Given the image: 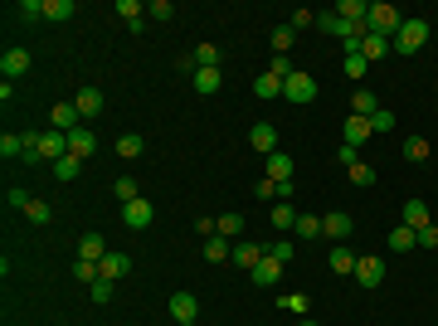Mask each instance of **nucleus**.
I'll use <instances>...</instances> for the list:
<instances>
[{
  "label": "nucleus",
  "instance_id": "nucleus-13",
  "mask_svg": "<svg viewBox=\"0 0 438 326\" xmlns=\"http://www.w3.org/2000/svg\"><path fill=\"white\" fill-rule=\"evenodd\" d=\"M341 132H346V146H360L365 136H375V127H370V117H355V112L346 117V127H341Z\"/></svg>",
  "mask_w": 438,
  "mask_h": 326
},
{
  "label": "nucleus",
  "instance_id": "nucleus-35",
  "mask_svg": "<svg viewBox=\"0 0 438 326\" xmlns=\"http://www.w3.org/2000/svg\"><path fill=\"white\" fill-rule=\"evenodd\" d=\"M341 69H346V78H355V83H360V78L370 73V59H365V54H346V64H341Z\"/></svg>",
  "mask_w": 438,
  "mask_h": 326
},
{
  "label": "nucleus",
  "instance_id": "nucleus-41",
  "mask_svg": "<svg viewBox=\"0 0 438 326\" xmlns=\"http://www.w3.org/2000/svg\"><path fill=\"white\" fill-rule=\"evenodd\" d=\"M0 156H5V161H10V156H24V136L5 132V136H0Z\"/></svg>",
  "mask_w": 438,
  "mask_h": 326
},
{
  "label": "nucleus",
  "instance_id": "nucleus-28",
  "mask_svg": "<svg viewBox=\"0 0 438 326\" xmlns=\"http://www.w3.org/2000/svg\"><path fill=\"white\" fill-rule=\"evenodd\" d=\"M78 5L73 0H44V20H73Z\"/></svg>",
  "mask_w": 438,
  "mask_h": 326
},
{
  "label": "nucleus",
  "instance_id": "nucleus-4",
  "mask_svg": "<svg viewBox=\"0 0 438 326\" xmlns=\"http://www.w3.org/2000/svg\"><path fill=\"white\" fill-rule=\"evenodd\" d=\"M360 288H380L385 283V258H375V253H365V258H355V273H351Z\"/></svg>",
  "mask_w": 438,
  "mask_h": 326
},
{
  "label": "nucleus",
  "instance_id": "nucleus-43",
  "mask_svg": "<svg viewBox=\"0 0 438 326\" xmlns=\"http://www.w3.org/2000/svg\"><path fill=\"white\" fill-rule=\"evenodd\" d=\"M219 59H224V54H219L215 44H200V49H195V64H200V69H219Z\"/></svg>",
  "mask_w": 438,
  "mask_h": 326
},
{
  "label": "nucleus",
  "instance_id": "nucleus-50",
  "mask_svg": "<svg viewBox=\"0 0 438 326\" xmlns=\"http://www.w3.org/2000/svg\"><path fill=\"white\" fill-rule=\"evenodd\" d=\"M253 195H258V200H273V205H278V180H268V176H263V180L253 185Z\"/></svg>",
  "mask_w": 438,
  "mask_h": 326
},
{
  "label": "nucleus",
  "instance_id": "nucleus-36",
  "mask_svg": "<svg viewBox=\"0 0 438 326\" xmlns=\"http://www.w3.org/2000/svg\"><path fill=\"white\" fill-rule=\"evenodd\" d=\"M253 93H258V98H283V83H278L273 73H258V78H253Z\"/></svg>",
  "mask_w": 438,
  "mask_h": 326
},
{
  "label": "nucleus",
  "instance_id": "nucleus-24",
  "mask_svg": "<svg viewBox=\"0 0 438 326\" xmlns=\"http://www.w3.org/2000/svg\"><path fill=\"white\" fill-rule=\"evenodd\" d=\"M404 224H409V229H424V224H434L429 205H424V200H409V205H404Z\"/></svg>",
  "mask_w": 438,
  "mask_h": 326
},
{
  "label": "nucleus",
  "instance_id": "nucleus-23",
  "mask_svg": "<svg viewBox=\"0 0 438 326\" xmlns=\"http://www.w3.org/2000/svg\"><path fill=\"white\" fill-rule=\"evenodd\" d=\"M219 88H224L219 69H195V93H219Z\"/></svg>",
  "mask_w": 438,
  "mask_h": 326
},
{
  "label": "nucleus",
  "instance_id": "nucleus-6",
  "mask_svg": "<svg viewBox=\"0 0 438 326\" xmlns=\"http://www.w3.org/2000/svg\"><path fill=\"white\" fill-rule=\"evenodd\" d=\"M29 64H34V59H29L24 49H5V54H0V73H5V83L24 78V73H29Z\"/></svg>",
  "mask_w": 438,
  "mask_h": 326
},
{
  "label": "nucleus",
  "instance_id": "nucleus-8",
  "mask_svg": "<svg viewBox=\"0 0 438 326\" xmlns=\"http://www.w3.org/2000/svg\"><path fill=\"white\" fill-rule=\"evenodd\" d=\"M69 151H73V156H78V161H88V156H93V151H98V136H93V132H88V122H83V127H73V132H69Z\"/></svg>",
  "mask_w": 438,
  "mask_h": 326
},
{
  "label": "nucleus",
  "instance_id": "nucleus-37",
  "mask_svg": "<svg viewBox=\"0 0 438 326\" xmlns=\"http://www.w3.org/2000/svg\"><path fill=\"white\" fill-rule=\"evenodd\" d=\"M73 278H78L83 288H93V283L103 278V268H98V263H88V258H78V263H73Z\"/></svg>",
  "mask_w": 438,
  "mask_h": 326
},
{
  "label": "nucleus",
  "instance_id": "nucleus-21",
  "mask_svg": "<svg viewBox=\"0 0 438 326\" xmlns=\"http://www.w3.org/2000/svg\"><path fill=\"white\" fill-rule=\"evenodd\" d=\"M336 15H341L346 24H365V15H370V5H365V0H341V5H336Z\"/></svg>",
  "mask_w": 438,
  "mask_h": 326
},
{
  "label": "nucleus",
  "instance_id": "nucleus-49",
  "mask_svg": "<svg viewBox=\"0 0 438 326\" xmlns=\"http://www.w3.org/2000/svg\"><path fill=\"white\" fill-rule=\"evenodd\" d=\"M146 15H151V20H171V15H176V5H171V0H151V5H146Z\"/></svg>",
  "mask_w": 438,
  "mask_h": 326
},
{
  "label": "nucleus",
  "instance_id": "nucleus-9",
  "mask_svg": "<svg viewBox=\"0 0 438 326\" xmlns=\"http://www.w3.org/2000/svg\"><path fill=\"white\" fill-rule=\"evenodd\" d=\"M248 146L263 151V156H273V151H278V127H273V122H258V127L248 132Z\"/></svg>",
  "mask_w": 438,
  "mask_h": 326
},
{
  "label": "nucleus",
  "instance_id": "nucleus-46",
  "mask_svg": "<svg viewBox=\"0 0 438 326\" xmlns=\"http://www.w3.org/2000/svg\"><path fill=\"white\" fill-rule=\"evenodd\" d=\"M292 253H297V248H292V243H288V239H278V243H268V258H278V263H283V268H288V263H292Z\"/></svg>",
  "mask_w": 438,
  "mask_h": 326
},
{
  "label": "nucleus",
  "instance_id": "nucleus-42",
  "mask_svg": "<svg viewBox=\"0 0 438 326\" xmlns=\"http://www.w3.org/2000/svg\"><path fill=\"white\" fill-rule=\"evenodd\" d=\"M404 161H429V141L424 136H409L404 141Z\"/></svg>",
  "mask_w": 438,
  "mask_h": 326
},
{
  "label": "nucleus",
  "instance_id": "nucleus-45",
  "mask_svg": "<svg viewBox=\"0 0 438 326\" xmlns=\"http://www.w3.org/2000/svg\"><path fill=\"white\" fill-rule=\"evenodd\" d=\"M15 15H20V20H44V0H20Z\"/></svg>",
  "mask_w": 438,
  "mask_h": 326
},
{
  "label": "nucleus",
  "instance_id": "nucleus-47",
  "mask_svg": "<svg viewBox=\"0 0 438 326\" xmlns=\"http://www.w3.org/2000/svg\"><path fill=\"white\" fill-rule=\"evenodd\" d=\"M112 288H117V283H112V278H98V283H93V288H88V292H93V302H98V307H103V302H112Z\"/></svg>",
  "mask_w": 438,
  "mask_h": 326
},
{
  "label": "nucleus",
  "instance_id": "nucleus-1",
  "mask_svg": "<svg viewBox=\"0 0 438 326\" xmlns=\"http://www.w3.org/2000/svg\"><path fill=\"white\" fill-rule=\"evenodd\" d=\"M424 44H429V20L404 15V24H400V34H395V54H419Z\"/></svg>",
  "mask_w": 438,
  "mask_h": 326
},
{
  "label": "nucleus",
  "instance_id": "nucleus-27",
  "mask_svg": "<svg viewBox=\"0 0 438 326\" xmlns=\"http://www.w3.org/2000/svg\"><path fill=\"white\" fill-rule=\"evenodd\" d=\"M49 171H54V180H73V176H78V171H83V161H78V156H73V151H69V156H59V161H54V166H49Z\"/></svg>",
  "mask_w": 438,
  "mask_h": 326
},
{
  "label": "nucleus",
  "instance_id": "nucleus-10",
  "mask_svg": "<svg viewBox=\"0 0 438 326\" xmlns=\"http://www.w3.org/2000/svg\"><path fill=\"white\" fill-rule=\"evenodd\" d=\"M171 317L176 322H195L200 317V297L195 292H171Z\"/></svg>",
  "mask_w": 438,
  "mask_h": 326
},
{
  "label": "nucleus",
  "instance_id": "nucleus-40",
  "mask_svg": "<svg viewBox=\"0 0 438 326\" xmlns=\"http://www.w3.org/2000/svg\"><path fill=\"white\" fill-rule=\"evenodd\" d=\"M24 219H29V224H49V219H54V210H49V200H29V210H24Z\"/></svg>",
  "mask_w": 438,
  "mask_h": 326
},
{
  "label": "nucleus",
  "instance_id": "nucleus-26",
  "mask_svg": "<svg viewBox=\"0 0 438 326\" xmlns=\"http://www.w3.org/2000/svg\"><path fill=\"white\" fill-rule=\"evenodd\" d=\"M390 49H395V44H390V39H380V34H365V39H360V54H365L370 64H375V59H385Z\"/></svg>",
  "mask_w": 438,
  "mask_h": 326
},
{
  "label": "nucleus",
  "instance_id": "nucleus-11",
  "mask_svg": "<svg viewBox=\"0 0 438 326\" xmlns=\"http://www.w3.org/2000/svg\"><path fill=\"white\" fill-rule=\"evenodd\" d=\"M351 229H355V219H351V215H341V210L322 215V234H327V239H351Z\"/></svg>",
  "mask_w": 438,
  "mask_h": 326
},
{
  "label": "nucleus",
  "instance_id": "nucleus-57",
  "mask_svg": "<svg viewBox=\"0 0 438 326\" xmlns=\"http://www.w3.org/2000/svg\"><path fill=\"white\" fill-rule=\"evenodd\" d=\"M176 326H195V322H176Z\"/></svg>",
  "mask_w": 438,
  "mask_h": 326
},
{
  "label": "nucleus",
  "instance_id": "nucleus-5",
  "mask_svg": "<svg viewBox=\"0 0 438 326\" xmlns=\"http://www.w3.org/2000/svg\"><path fill=\"white\" fill-rule=\"evenodd\" d=\"M151 200H132V205H122V224L132 229V234H141V229H151Z\"/></svg>",
  "mask_w": 438,
  "mask_h": 326
},
{
  "label": "nucleus",
  "instance_id": "nucleus-7",
  "mask_svg": "<svg viewBox=\"0 0 438 326\" xmlns=\"http://www.w3.org/2000/svg\"><path fill=\"white\" fill-rule=\"evenodd\" d=\"M263 258H268V243H234V253H229V263H239L243 273H253Z\"/></svg>",
  "mask_w": 438,
  "mask_h": 326
},
{
  "label": "nucleus",
  "instance_id": "nucleus-16",
  "mask_svg": "<svg viewBox=\"0 0 438 326\" xmlns=\"http://www.w3.org/2000/svg\"><path fill=\"white\" fill-rule=\"evenodd\" d=\"M141 151H146V136H141V132H122V136H117V156H122V161H136Z\"/></svg>",
  "mask_w": 438,
  "mask_h": 326
},
{
  "label": "nucleus",
  "instance_id": "nucleus-38",
  "mask_svg": "<svg viewBox=\"0 0 438 326\" xmlns=\"http://www.w3.org/2000/svg\"><path fill=\"white\" fill-rule=\"evenodd\" d=\"M331 273H355V253H351V248H331Z\"/></svg>",
  "mask_w": 438,
  "mask_h": 326
},
{
  "label": "nucleus",
  "instance_id": "nucleus-39",
  "mask_svg": "<svg viewBox=\"0 0 438 326\" xmlns=\"http://www.w3.org/2000/svg\"><path fill=\"white\" fill-rule=\"evenodd\" d=\"M112 195H117L122 205H132V200H141V190H136V180H132V176H122V180L112 185Z\"/></svg>",
  "mask_w": 438,
  "mask_h": 326
},
{
  "label": "nucleus",
  "instance_id": "nucleus-44",
  "mask_svg": "<svg viewBox=\"0 0 438 326\" xmlns=\"http://www.w3.org/2000/svg\"><path fill=\"white\" fill-rule=\"evenodd\" d=\"M219 234L224 239H239L243 234V215H219Z\"/></svg>",
  "mask_w": 438,
  "mask_h": 326
},
{
  "label": "nucleus",
  "instance_id": "nucleus-2",
  "mask_svg": "<svg viewBox=\"0 0 438 326\" xmlns=\"http://www.w3.org/2000/svg\"><path fill=\"white\" fill-rule=\"evenodd\" d=\"M400 24H404V15H400L395 5H370V15H365V29H370V34H380V39H390V44H395Z\"/></svg>",
  "mask_w": 438,
  "mask_h": 326
},
{
  "label": "nucleus",
  "instance_id": "nucleus-34",
  "mask_svg": "<svg viewBox=\"0 0 438 326\" xmlns=\"http://www.w3.org/2000/svg\"><path fill=\"white\" fill-rule=\"evenodd\" d=\"M268 73H273L278 83H288V78L297 73V69H292V54H273V64H268Z\"/></svg>",
  "mask_w": 438,
  "mask_h": 326
},
{
  "label": "nucleus",
  "instance_id": "nucleus-53",
  "mask_svg": "<svg viewBox=\"0 0 438 326\" xmlns=\"http://www.w3.org/2000/svg\"><path fill=\"white\" fill-rule=\"evenodd\" d=\"M419 248H438V224H424V229H419Z\"/></svg>",
  "mask_w": 438,
  "mask_h": 326
},
{
  "label": "nucleus",
  "instance_id": "nucleus-12",
  "mask_svg": "<svg viewBox=\"0 0 438 326\" xmlns=\"http://www.w3.org/2000/svg\"><path fill=\"white\" fill-rule=\"evenodd\" d=\"M73 108H78V117H83V122H93V117L103 112V93H98V88H78Z\"/></svg>",
  "mask_w": 438,
  "mask_h": 326
},
{
  "label": "nucleus",
  "instance_id": "nucleus-15",
  "mask_svg": "<svg viewBox=\"0 0 438 326\" xmlns=\"http://www.w3.org/2000/svg\"><path fill=\"white\" fill-rule=\"evenodd\" d=\"M268 219H273V229H278V234L297 229V210H292V200H278V205L268 210Z\"/></svg>",
  "mask_w": 438,
  "mask_h": 326
},
{
  "label": "nucleus",
  "instance_id": "nucleus-32",
  "mask_svg": "<svg viewBox=\"0 0 438 326\" xmlns=\"http://www.w3.org/2000/svg\"><path fill=\"white\" fill-rule=\"evenodd\" d=\"M117 15H122L127 24H141V20H146V5H141V0H117Z\"/></svg>",
  "mask_w": 438,
  "mask_h": 326
},
{
  "label": "nucleus",
  "instance_id": "nucleus-20",
  "mask_svg": "<svg viewBox=\"0 0 438 326\" xmlns=\"http://www.w3.org/2000/svg\"><path fill=\"white\" fill-rule=\"evenodd\" d=\"M98 268H103V278H112V283H117V278H127V273H132V258H127V253H108Z\"/></svg>",
  "mask_w": 438,
  "mask_h": 326
},
{
  "label": "nucleus",
  "instance_id": "nucleus-25",
  "mask_svg": "<svg viewBox=\"0 0 438 326\" xmlns=\"http://www.w3.org/2000/svg\"><path fill=\"white\" fill-rule=\"evenodd\" d=\"M234 253V239H224V234H215V239H205V258L210 263H224Z\"/></svg>",
  "mask_w": 438,
  "mask_h": 326
},
{
  "label": "nucleus",
  "instance_id": "nucleus-29",
  "mask_svg": "<svg viewBox=\"0 0 438 326\" xmlns=\"http://www.w3.org/2000/svg\"><path fill=\"white\" fill-rule=\"evenodd\" d=\"M346 180H351V185H355V190H370V185H375V171H370V166H365V161H355V166H351V171H346Z\"/></svg>",
  "mask_w": 438,
  "mask_h": 326
},
{
  "label": "nucleus",
  "instance_id": "nucleus-22",
  "mask_svg": "<svg viewBox=\"0 0 438 326\" xmlns=\"http://www.w3.org/2000/svg\"><path fill=\"white\" fill-rule=\"evenodd\" d=\"M278 278H283V263H278V258H263V263L253 268V283H258V288H273Z\"/></svg>",
  "mask_w": 438,
  "mask_h": 326
},
{
  "label": "nucleus",
  "instance_id": "nucleus-51",
  "mask_svg": "<svg viewBox=\"0 0 438 326\" xmlns=\"http://www.w3.org/2000/svg\"><path fill=\"white\" fill-rule=\"evenodd\" d=\"M283 312H297V317H307V297H302V292H288V297H283Z\"/></svg>",
  "mask_w": 438,
  "mask_h": 326
},
{
  "label": "nucleus",
  "instance_id": "nucleus-31",
  "mask_svg": "<svg viewBox=\"0 0 438 326\" xmlns=\"http://www.w3.org/2000/svg\"><path fill=\"white\" fill-rule=\"evenodd\" d=\"M351 112H355V117H375V112H380V103H375V93H365V88H360V93L351 98Z\"/></svg>",
  "mask_w": 438,
  "mask_h": 326
},
{
  "label": "nucleus",
  "instance_id": "nucleus-52",
  "mask_svg": "<svg viewBox=\"0 0 438 326\" xmlns=\"http://www.w3.org/2000/svg\"><path fill=\"white\" fill-rule=\"evenodd\" d=\"M370 127H375V132H390V127H395V112H390V108H380L375 117H370Z\"/></svg>",
  "mask_w": 438,
  "mask_h": 326
},
{
  "label": "nucleus",
  "instance_id": "nucleus-30",
  "mask_svg": "<svg viewBox=\"0 0 438 326\" xmlns=\"http://www.w3.org/2000/svg\"><path fill=\"white\" fill-rule=\"evenodd\" d=\"M297 239H322V215H297Z\"/></svg>",
  "mask_w": 438,
  "mask_h": 326
},
{
  "label": "nucleus",
  "instance_id": "nucleus-48",
  "mask_svg": "<svg viewBox=\"0 0 438 326\" xmlns=\"http://www.w3.org/2000/svg\"><path fill=\"white\" fill-rule=\"evenodd\" d=\"M29 200H34V195H29V190H20V185H10V195H5V205H10V210H29Z\"/></svg>",
  "mask_w": 438,
  "mask_h": 326
},
{
  "label": "nucleus",
  "instance_id": "nucleus-56",
  "mask_svg": "<svg viewBox=\"0 0 438 326\" xmlns=\"http://www.w3.org/2000/svg\"><path fill=\"white\" fill-rule=\"evenodd\" d=\"M297 326H322V322H312V317H302V322H297Z\"/></svg>",
  "mask_w": 438,
  "mask_h": 326
},
{
  "label": "nucleus",
  "instance_id": "nucleus-33",
  "mask_svg": "<svg viewBox=\"0 0 438 326\" xmlns=\"http://www.w3.org/2000/svg\"><path fill=\"white\" fill-rule=\"evenodd\" d=\"M268 39H273V54H288V49H292V39H297V29H292V24H278Z\"/></svg>",
  "mask_w": 438,
  "mask_h": 326
},
{
  "label": "nucleus",
  "instance_id": "nucleus-3",
  "mask_svg": "<svg viewBox=\"0 0 438 326\" xmlns=\"http://www.w3.org/2000/svg\"><path fill=\"white\" fill-rule=\"evenodd\" d=\"M283 98H288V103H297V108H302V103H312V98H317V78L297 69V73L283 83Z\"/></svg>",
  "mask_w": 438,
  "mask_h": 326
},
{
  "label": "nucleus",
  "instance_id": "nucleus-14",
  "mask_svg": "<svg viewBox=\"0 0 438 326\" xmlns=\"http://www.w3.org/2000/svg\"><path fill=\"white\" fill-rule=\"evenodd\" d=\"M49 122H54V132H73V127H83V117L73 103H59V108L49 112Z\"/></svg>",
  "mask_w": 438,
  "mask_h": 326
},
{
  "label": "nucleus",
  "instance_id": "nucleus-18",
  "mask_svg": "<svg viewBox=\"0 0 438 326\" xmlns=\"http://www.w3.org/2000/svg\"><path fill=\"white\" fill-rule=\"evenodd\" d=\"M390 248H395V253H409V248H419V229H409V224H395V229H390Z\"/></svg>",
  "mask_w": 438,
  "mask_h": 326
},
{
  "label": "nucleus",
  "instance_id": "nucleus-54",
  "mask_svg": "<svg viewBox=\"0 0 438 326\" xmlns=\"http://www.w3.org/2000/svg\"><path fill=\"white\" fill-rule=\"evenodd\" d=\"M288 24H292V29H307V24H317V15H312V10H292Z\"/></svg>",
  "mask_w": 438,
  "mask_h": 326
},
{
  "label": "nucleus",
  "instance_id": "nucleus-19",
  "mask_svg": "<svg viewBox=\"0 0 438 326\" xmlns=\"http://www.w3.org/2000/svg\"><path fill=\"white\" fill-rule=\"evenodd\" d=\"M78 258H88V263H103V258H108V243H103V234H83V243H78Z\"/></svg>",
  "mask_w": 438,
  "mask_h": 326
},
{
  "label": "nucleus",
  "instance_id": "nucleus-17",
  "mask_svg": "<svg viewBox=\"0 0 438 326\" xmlns=\"http://www.w3.org/2000/svg\"><path fill=\"white\" fill-rule=\"evenodd\" d=\"M263 171H268V180H278V185H283V180H292V156H288V151H273Z\"/></svg>",
  "mask_w": 438,
  "mask_h": 326
},
{
  "label": "nucleus",
  "instance_id": "nucleus-55",
  "mask_svg": "<svg viewBox=\"0 0 438 326\" xmlns=\"http://www.w3.org/2000/svg\"><path fill=\"white\" fill-rule=\"evenodd\" d=\"M336 161H341V166H346V171H351V166H355V161H360V156H355V146H346V141H341V151H336Z\"/></svg>",
  "mask_w": 438,
  "mask_h": 326
}]
</instances>
